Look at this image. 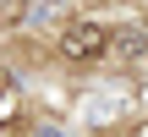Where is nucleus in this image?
<instances>
[{"label": "nucleus", "instance_id": "f257e3e1", "mask_svg": "<svg viewBox=\"0 0 148 137\" xmlns=\"http://www.w3.org/2000/svg\"><path fill=\"white\" fill-rule=\"evenodd\" d=\"M110 49V27L104 22H71L66 33H60V55L66 60H93V55H104Z\"/></svg>", "mask_w": 148, "mask_h": 137}, {"label": "nucleus", "instance_id": "f03ea898", "mask_svg": "<svg viewBox=\"0 0 148 137\" xmlns=\"http://www.w3.org/2000/svg\"><path fill=\"white\" fill-rule=\"evenodd\" d=\"M5 93H11V71H0V99H5Z\"/></svg>", "mask_w": 148, "mask_h": 137}, {"label": "nucleus", "instance_id": "7ed1b4c3", "mask_svg": "<svg viewBox=\"0 0 148 137\" xmlns=\"http://www.w3.org/2000/svg\"><path fill=\"white\" fill-rule=\"evenodd\" d=\"M38 137H66V132H55V126H44V132H38Z\"/></svg>", "mask_w": 148, "mask_h": 137}]
</instances>
